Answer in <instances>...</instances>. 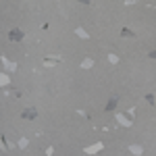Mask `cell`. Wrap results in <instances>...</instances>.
I'll list each match as a JSON object with an SVG mask.
<instances>
[{
	"instance_id": "cell-3",
	"label": "cell",
	"mask_w": 156,
	"mask_h": 156,
	"mask_svg": "<svg viewBox=\"0 0 156 156\" xmlns=\"http://www.w3.org/2000/svg\"><path fill=\"white\" fill-rule=\"evenodd\" d=\"M115 106H117V98H115V100H110V102L106 104V110H113Z\"/></svg>"
},
{
	"instance_id": "cell-4",
	"label": "cell",
	"mask_w": 156,
	"mask_h": 156,
	"mask_svg": "<svg viewBox=\"0 0 156 156\" xmlns=\"http://www.w3.org/2000/svg\"><path fill=\"white\" fill-rule=\"evenodd\" d=\"M121 36H123V38H127V36H133V31H131V29H123V31H121Z\"/></svg>"
},
{
	"instance_id": "cell-1",
	"label": "cell",
	"mask_w": 156,
	"mask_h": 156,
	"mask_svg": "<svg viewBox=\"0 0 156 156\" xmlns=\"http://www.w3.org/2000/svg\"><path fill=\"white\" fill-rule=\"evenodd\" d=\"M8 38H10V40H15V42H21V40H23V31H19V29H13V31L8 33Z\"/></svg>"
},
{
	"instance_id": "cell-2",
	"label": "cell",
	"mask_w": 156,
	"mask_h": 156,
	"mask_svg": "<svg viewBox=\"0 0 156 156\" xmlns=\"http://www.w3.org/2000/svg\"><path fill=\"white\" fill-rule=\"evenodd\" d=\"M23 119H36V108H25L23 110Z\"/></svg>"
}]
</instances>
